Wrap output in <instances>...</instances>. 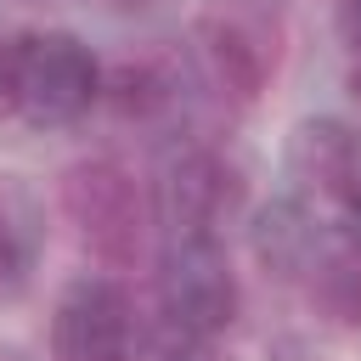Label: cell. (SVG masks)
Wrapping results in <instances>:
<instances>
[{"instance_id":"cell-5","label":"cell","mask_w":361,"mask_h":361,"mask_svg":"<svg viewBox=\"0 0 361 361\" xmlns=\"http://www.w3.org/2000/svg\"><path fill=\"white\" fill-rule=\"evenodd\" d=\"M135 316L113 276H73L51 310V361H130Z\"/></svg>"},{"instance_id":"cell-13","label":"cell","mask_w":361,"mask_h":361,"mask_svg":"<svg viewBox=\"0 0 361 361\" xmlns=\"http://www.w3.org/2000/svg\"><path fill=\"white\" fill-rule=\"evenodd\" d=\"M152 361H214V355H209L197 338H180V333H169V338L152 350Z\"/></svg>"},{"instance_id":"cell-11","label":"cell","mask_w":361,"mask_h":361,"mask_svg":"<svg viewBox=\"0 0 361 361\" xmlns=\"http://www.w3.org/2000/svg\"><path fill=\"white\" fill-rule=\"evenodd\" d=\"M23 282H28V248H23L17 220H11L6 203H0V299H17Z\"/></svg>"},{"instance_id":"cell-14","label":"cell","mask_w":361,"mask_h":361,"mask_svg":"<svg viewBox=\"0 0 361 361\" xmlns=\"http://www.w3.org/2000/svg\"><path fill=\"white\" fill-rule=\"evenodd\" d=\"M338 226H344V248L361 254V186L350 197H338Z\"/></svg>"},{"instance_id":"cell-3","label":"cell","mask_w":361,"mask_h":361,"mask_svg":"<svg viewBox=\"0 0 361 361\" xmlns=\"http://www.w3.org/2000/svg\"><path fill=\"white\" fill-rule=\"evenodd\" d=\"M102 102V62L79 34L39 28L23 34V107L34 130H68Z\"/></svg>"},{"instance_id":"cell-15","label":"cell","mask_w":361,"mask_h":361,"mask_svg":"<svg viewBox=\"0 0 361 361\" xmlns=\"http://www.w3.org/2000/svg\"><path fill=\"white\" fill-rule=\"evenodd\" d=\"M338 34H344V45L361 56V0H338Z\"/></svg>"},{"instance_id":"cell-7","label":"cell","mask_w":361,"mask_h":361,"mask_svg":"<svg viewBox=\"0 0 361 361\" xmlns=\"http://www.w3.org/2000/svg\"><path fill=\"white\" fill-rule=\"evenodd\" d=\"M254 254L271 276L282 282H299L316 271L322 259V226L310 214L305 197H271L259 214H254Z\"/></svg>"},{"instance_id":"cell-4","label":"cell","mask_w":361,"mask_h":361,"mask_svg":"<svg viewBox=\"0 0 361 361\" xmlns=\"http://www.w3.org/2000/svg\"><path fill=\"white\" fill-rule=\"evenodd\" d=\"M243 180L237 164L214 147H180L164 158L158 186H152V209L164 220L169 237H214V226L231 214Z\"/></svg>"},{"instance_id":"cell-17","label":"cell","mask_w":361,"mask_h":361,"mask_svg":"<svg viewBox=\"0 0 361 361\" xmlns=\"http://www.w3.org/2000/svg\"><path fill=\"white\" fill-rule=\"evenodd\" d=\"M124 6H141V0H124Z\"/></svg>"},{"instance_id":"cell-9","label":"cell","mask_w":361,"mask_h":361,"mask_svg":"<svg viewBox=\"0 0 361 361\" xmlns=\"http://www.w3.org/2000/svg\"><path fill=\"white\" fill-rule=\"evenodd\" d=\"M310 299H316V310L327 322L361 327V254L344 248V243L333 254H322L316 271H310Z\"/></svg>"},{"instance_id":"cell-12","label":"cell","mask_w":361,"mask_h":361,"mask_svg":"<svg viewBox=\"0 0 361 361\" xmlns=\"http://www.w3.org/2000/svg\"><path fill=\"white\" fill-rule=\"evenodd\" d=\"M23 107V34H0V118Z\"/></svg>"},{"instance_id":"cell-1","label":"cell","mask_w":361,"mask_h":361,"mask_svg":"<svg viewBox=\"0 0 361 361\" xmlns=\"http://www.w3.org/2000/svg\"><path fill=\"white\" fill-rule=\"evenodd\" d=\"M158 310L169 322V333L180 338H220L237 310H243V288L231 271V254L220 248V237H169L158 254Z\"/></svg>"},{"instance_id":"cell-8","label":"cell","mask_w":361,"mask_h":361,"mask_svg":"<svg viewBox=\"0 0 361 361\" xmlns=\"http://www.w3.org/2000/svg\"><path fill=\"white\" fill-rule=\"evenodd\" d=\"M197 45H203V62H209L220 90H231L237 102L259 96V85L271 73V51L259 45L254 28H243L237 17H203L197 23Z\"/></svg>"},{"instance_id":"cell-6","label":"cell","mask_w":361,"mask_h":361,"mask_svg":"<svg viewBox=\"0 0 361 361\" xmlns=\"http://www.w3.org/2000/svg\"><path fill=\"white\" fill-rule=\"evenodd\" d=\"M282 169L293 180V197H350L361 186V130L333 118V113H316V118H299L288 130V152H282Z\"/></svg>"},{"instance_id":"cell-2","label":"cell","mask_w":361,"mask_h":361,"mask_svg":"<svg viewBox=\"0 0 361 361\" xmlns=\"http://www.w3.org/2000/svg\"><path fill=\"white\" fill-rule=\"evenodd\" d=\"M62 214L102 265H130L141 248L147 203L118 158H79L62 169Z\"/></svg>"},{"instance_id":"cell-10","label":"cell","mask_w":361,"mask_h":361,"mask_svg":"<svg viewBox=\"0 0 361 361\" xmlns=\"http://www.w3.org/2000/svg\"><path fill=\"white\" fill-rule=\"evenodd\" d=\"M102 96H107L124 118H147V113H158V107L169 102V79H164L152 62H124V68L102 85Z\"/></svg>"},{"instance_id":"cell-16","label":"cell","mask_w":361,"mask_h":361,"mask_svg":"<svg viewBox=\"0 0 361 361\" xmlns=\"http://www.w3.org/2000/svg\"><path fill=\"white\" fill-rule=\"evenodd\" d=\"M350 90H355V102H361V62H355V73H350Z\"/></svg>"}]
</instances>
